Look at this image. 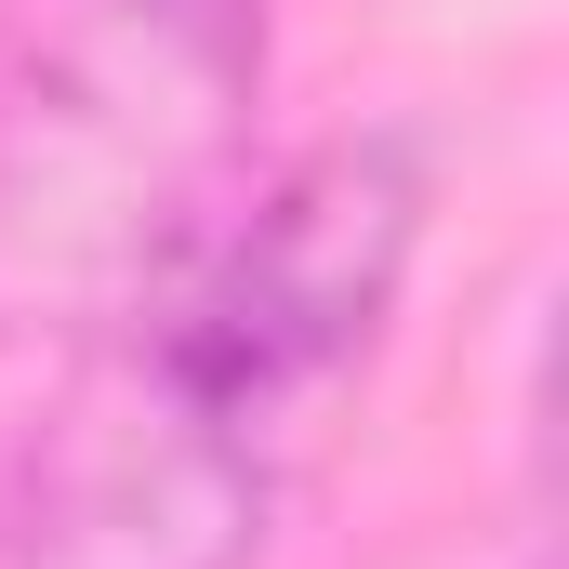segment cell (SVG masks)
<instances>
[{"label": "cell", "mask_w": 569, "mask_h": 569, "mask_svg": "<svg viewBox=\"0 0 569 569\" xmlns=\"http://www.w3.org/2000/svg\"><path fill=\"white\" fill-rule=\"evenodd\" d=\"M266 0H0V345H80L226 199Z\"/></svg>", "instance_id": "obj_2"}, {"label": "cell", "mask_w": 569, "mask_h": 569, "mask_svg": "<svg viewBox=\"0 0 569 569\" xmlns=\"http://www.w3.org/2000/svg\"><path fill=\"white\" fill-rule=\"evenodd\" d=\"M425 239V146L331 133L226 199L159 279L67 345L0 463V569H252L318 411L385 345Z\"/></svg>", "instance_id": "obj_1"}]
</instances>
